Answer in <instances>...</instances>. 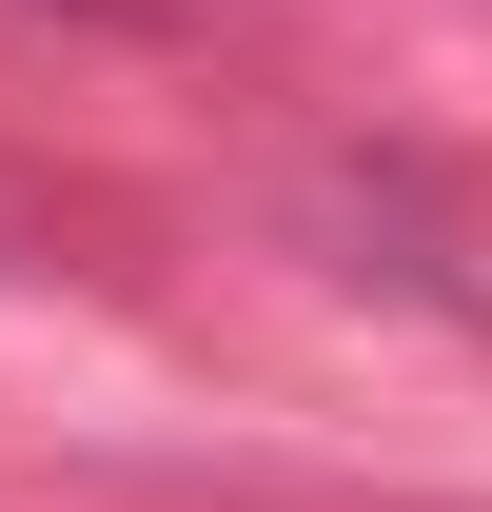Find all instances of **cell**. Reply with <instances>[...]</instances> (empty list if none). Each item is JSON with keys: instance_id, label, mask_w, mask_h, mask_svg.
I'll list each match as a JSON object with an SVG mask.
<instances>
[{"instance_id": "1", "label": "cell", "mask_w": 492, "mask_h": 512, "mask_svg": "<svg viewBox=\"0 0 492 512\" xmlns=\"http://www.w3.org/2000/svg\"><path fill=\"white\" fill-rule=\"evenodd\" d=\"M40 20H119V40H158V20H197V0H40Z\"/></svg>"}]
</instances>
